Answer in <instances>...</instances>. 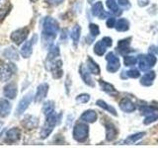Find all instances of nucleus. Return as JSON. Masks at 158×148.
I'll return each instance as SVG.
<instances>
[{
	"mask_svg": "<svg viewBox=\"0 0 158 148\" xmlns=\"http://www.w3.org/2000/svg\"><path fill=\"white\" fill-rule=\"evenodd\" d=\"M59 30V25L56 19L52 17L44 18L43 23V41L44 43H52L56 39Z\"/></svg>",
	"mask_w": 158,
	"mask_h": 148,
	"instance_id": "f257e3e1",
	"label": "nucleus"
},
{
	"mask_svg": "<svg viewBox=\"0 0 158 148\" xmlns=\"http://www.w3.org/2000/svg\"><path fill=\"white\" fill-rule=\"evenodd\" d=\"M89 136V127L86 123L78 122L73 127V138L78 142H84Z\"/></svg>",
	"mask_w": 158,
	"mask_h": 148,
	"instance_id": "f03ea898",
	"label": "nucleus"
},
{
	"mask_svg": "<svg viewBox=\"0 0 158 148\" xmlns=\"http://www.w3.org/2000/svg\"><path fill=\"white\" fill-rule=\"evenodd\" d=\"M138 65L141 71H147L149 70L151 67H153L157 62L156 57L151 53L148 54H140L137 58Z\"/></svg>",
	"mask_w": 158,
	"mask_h": 148,
	"instance_id": "7ed1b4c3",
	"label": "nucleus"
},
{
	"mask_svg": "<svg viewBox=\"0 0 158 148\" xmlns=\"http://www.w3.org/2000/svg\"><path fill=\"white\" fill-rule=\"evenodd\" d=\"M15 70L14 64L0 60V81L7 82L13 76Z\"/></svg>",
	"mask_w": 158,
	"mask_h": 148,
	"instance_id": "20e7f679",
	"label": "nucleus"
},
{
	"mask_svg": "<svg viewBox=\"0 0 158 148\" xmlns=\"http://www.w3.org/2000/svg\"><path fill=\"white\" fill-rule=\"evenodd\" d=\"M106 60H107V70L111 73L117 72L121 67V61L118 57L116 56L114 52H109L106 56Z\"/></svg>",
	"mask_w": 158,
	"mask_h": 148,
	"instance_id": "39448f33",
	"label": "nucleus"
},
{
	"mask_svg": "<svg viewBox=\"0 0 158 148\" xmlns=\"http://www.w3.org/2000/svg\"><path fill=\"white\" fill-rule=\"evenodd\" d=\"M112 44H113V41L111 38L104 37L101 41H99L95 43V46H94V52H95L97 56H102L105 54L107 47H112Z\"/></svg>",
	"mask_w": 158,
	"mask_h": 148,
	"instance_id": "423d86ee",
	"label": "nucleus"
},
{
	"mask_svg": "<svg viewBox=\"0 0 158 148\" xmlns=\"http://www.w3.org/2000/svg\"><path fill=\"white\" fill-rule=\"evenodd\" d=\"M28 36H29V29L21 28V29L16 30V31H14L11 34V36H10V39H11V41L14 43L21 44L24 41H26Z\"/></svg>",
	"mask_w": 158,
	"mask_h": 148,
	"instance_id": "0eeeda50",
	"label": "nucleus"
},
{
	"mask_svg": "<svg viewBox=\"0 0 158 148\" xmlns=\"http://www.w3.org/2000/svg\"><path fill=\"white\" fill-rule=\"evenodd\" d=\"M49 69L52 73L53 78L59 79L63 75V70H62V61L61 60H52L49 61Z\"/></svg>",
	"mask_w": 158,
	"mask_h": 148,
	"instance_id": "6e6552de",
	"label": "nucleus"
},
{
	"mask_svg": "<svg viewBox=\"0 0 158 148\" xmlns=\"http://www.w3.org/2000/svg\"><path fill=\"white\" fill-rule=\"evenodd\" d=\"M33 97L34 96L32 93H28L24 96V98H22V100L19 102V105L17 107V111H16L18 116L22 115V113H24V112L27 110L29 105L31 104V102L33 100Z\"/></svg>",
	"mask_w": 158,
	"mask_h": 148,
	"instance_id": "1a4fd4ad",
	"label": "nucleus"
},
{
	"mask_svg": "<svg viewBox=\"0 0 158 148\" xmlns=\"http://www.w3.org/2000/svg\"><path fill=\"white\" fill-rule=\"evenodd\" d=\"M20 137H21V130L17 127H12L11 130H9L6 132V135H5V142L6 143H12L17 142Z\"/></svg>",
	"mask_w": 158,
	"mask_h": 148,
	"instance_id": "9d476101",
	"label": "nucleus"
},
{
	"mask_svg": "<svg viewBox=\"0 0 158 148\" xmlns=\"http://www.w3.org/2000/svg\"><path fill=\"white\" fill-rule=\"evenodd\" d=\"M79 73H80V76L82 78V80L84 81V83L87 84V85L90 87L95 86V82H94V80L92 79L90 72H89V70H87V68H85V66H84L83 64H81L80 67H79Z\"/></svg>",
	"mask_w": 158,
	"mask_h": 148,
	"instance_id": "9b49d317",
	"label": "nucleus"
},
{
	"mask_svg": "<svg viewBox=\"0 0 158 148\" xmlns=\"http://www.w3.org/2000/svg\"><path fill=\"white\" fill-rule=\"evenodd\" d=\"M48 92V84L42 83L41 85H39L37 89V93H36V95H35V101L37 103L42 102L44 99L47 97Z\"/></svg>",
	"mask_w": 158,
	"mask_h": 148,
	"instance_id": "f8f14e48",
	"label": "nucleus"
},
{
	"mask_svg": "<svg viewBox=\"0 0 158 148\" xmlns=\"http://www.w3.org/2000/svg\"><path fill=\"white\" fill-rule=\"evenodd\" d=\"M120 109L125 113H132L136 110L135 105L128 98H123L120 102Z\"/></svg>",
	"mask_w": 158,
	"mask_h": 148,
	"instance_id": "ddd939ff",
	"label": "nucleus"
},
{
	"mask_svg": "<svg viewBox=\"0 0 158 148\" xmlns=\"http://www.w3.org/2000/svg\"><path fill=\"white\" fill-rule=\"evenodd\" d=\"M22 125L24 127H26L27 130H33V128H36L39 125V120L38 117H34V116H26L24 117V120L22 121Z\"/></svg>",
	"mask_w": 158,
	"mask_h": 148,
	"instance_id": "4468645a",
	"label": "nucleus"
},
{
	"mask_svg": "<svg viewBox=\"0 0 158 148\" xmlns=\"http://www.w3.org/2000/svg\"><path fill=\"white\" fill-rule=\"evenodd\" d=\"M37 38V36H34L33 39H30V41H27L23 44V47L21 48V56L24 58H29L32 56L33 52V43H34V39Z\"/></svg>",
	"mask_w": 158,
	"mask_h": 148,
	"instance_id": "2eb2a0df",
	"label": "nucleus"
},
{
	"mask_svg": "<svg viewBox=\"0 0 158 148\" xmlns=\"http://www.w3.org/2000/svg\"><path fill=\"white\" fill-rule=\"evenodd\" d=\"M105 127H106V139L108 141L114 140L117 137V134H118V130H117L116 126L114 125L112 122L107 121L106 125H105Z\"/></svg>",
	"mask_w": 158,
	"mask_h": 148,
	"instance_id": "dca6fc26",
	"label": "nucleus"
},
{
	"mask_svg": "<svg viewBox=\"0 0 158 148\" xmlns=\"http://www.w3.org/2000/svg\"><path fill=\"white\" fill-rule=\"evenodd\" d=\"M97 113L93 110H88L84 112L81 117H80V121H84V122H88V123H93L97 121Z\"/></svg>",
	"mask_w": 158,
	"mask_h": 148,
	"instance_id": "f3484780",
	"label": "nucleus"
},
{
	"mask_svg": "<svg viewBox=\"0 0 158 148\" xmlns=\"http://www.w3.org/2000/svg\"><path fill=\"white\" fill-rule=\"evenodd\" d=\"M11 104L6 99H0V117H6L11 112Z\"/></svg>",
	"mask_w": 158,
	"mask_h": 148,
	"instance_id": "a211bd4d",
	"label": "nucleus"
},
{
	"mask_svg": "<svg viewBox=\"0 0 158 148\" xmlns=\"http://www.w3.org/2000/svg\"><path fill=\"white\" fill-rule=\"evenodd\" d=\"M18 94L17 85L15 83H9L4 87V96L8 99H14Z\"/></svg>",
	"mask_w": 158,
	"mask_h": 148,
	"instance_id": "6ab92c4d",
	"label": "nucleus"
},
{
	"mask_svg": "<svg viewBox=\"0 0 158 148\" xmlns=\"http://www.w3.org/2000/svg\"><path fill=\"white\" fill-rule=\"evenodd\" d=\"M91 11H92V14L94 15V16L99 17L100 19H105V17L107 16V13L104 11L103 4L100 1L96 2L95 4L93 5Z\"/></svg>",
	"mask_w": 158,
	"mask_h": 148,
	"instance_id": "aec40b11",
	"label": "nucleus"
},
{
	"mask_svg": "<svg viewBox=\"0 0 158 148\" xmlns=\"http://www.w3.org/2000/svg\"><path fill=\"white\" fill-rule=\"evenodd\" d=\"M99 85H100L102 90L109 94V95H112V96H116L118 95V91L116 90V88L114 87L112 84L108 83L106 81H103V80H99Z\"/></svg>",
	"mask_w": 158,
	"mask_h": 148,
	"instance_id": "412c9836",
	"label": "nucleus"
},
{
	"mask_svg": "<svg viewBox=\"0 0 158 148\" xmlns=\"http://www.w3.org/2000/svg\"><path fill=\"white\" fill-rule=\"evenodd\" d=\"M155 72L154 71H148L143 75L140 79V84L142 86H151L153 84V80L155 79Z\"/></svg>",
	"mask_w": 158,
	"mask_h": 148,
	"instance_id": "4be33fe9",
	"label": "nucleus"
},
{
	"mask_svg": "<svg viewBox=\"0 0 158 148\" xmlns=\"http://www.w3.org/2000/svg\"><path fill=\"white\" fill-rule=\"evenodd\" d=\"M87 69L89 70V72L94 74V75H99L101 72V69L99 67L98 63L94 61L91 56H88L87 58Z\"/></svg>",
	"mask_w": 158,
	"mask_h": 148,
	"instance_id": "5701e85b",
	"label": "nucleus"
},
{
	"mask_svg": "<svg viewBox=\"0 0 158 148\" xmlns=\"http://www.w3.org/2000/svg\"><path fill=\"white\" fill-rule=\"evenodd\" d=\"M130 39H122L118 43V51H120L122 54H126L132 51V49L130 47Z\"/></svg>",
	"mask_w": 158,
	"mask_h": 148,
	"instance_id": "b1692460",
	"label": "nucleus"
},
{
	"mask_svg": "<svg viewBox=\"0 0 158 148\" xmlns=\"http://www.w3.org/2000/svg\"><path fill=\"white\" fill-rule=\"evenodd\" d=\"M96 105H97L98 107H100L101 109H103V110H105V111L109 112L110 113H112L113 116H115V117L118 116L117 111L115 110V108L112 107L111 105H109V104L106 103L105 101H103V100H98V101L96 102Z\"/></svg>",
	"mask_w": 158,
	"mask_h": 148,
	"instance_id": "393cba45",
	"label": "nucleus"
},
{
	"mask_svg": "<svg viewBox=\"0 0 158 148\" xmlns=\"http://www.w3.org/2000/svg\"><path fill=\"white\" fill-rule=\"evenodd\" d=\"M115 28L118 32H127L130 29V22L125 18H121L120 20L117 21Z\"/></svg>",
	"mask_w": 158,
	"mask_h": 148,
	"instance_id": "a878e982",
	"label": "nucleus"
},
{
	"mask_svg": "<svg viewBox=\"0 0 158 148\" xmlns=\"http://www.w3.org/2000/svg\"><path fill=\"white\" fill-rule=\"evenodd\" d=\"M144 135H145V132H137V133H135V134L127 136L126 139H125V141H123V143H125V144H133V143H135L136 141L140 140Z\"/></svg>",
	"mask_w": 158,
	"mask_h": 148,
	"instance_id": "bb28decb",
	"label": "nucleus"
},
{
	"mask_svg": "<svg viewBox=\"0 0 158 148\" xmlns=\"http://www.w3.org/2000/svg\"><path fill=\"white\" fill-rule=\"evenodd\" d=\"M80 34H81V28L79 25H75L73 27V29L71 30V33H70V36L72 41L74 42V43L77 44L79 42V39H80Z\"/></svg>",
	"mask_w": 158,
	"mask_h": 148,
	"instance_id": "cd10ccee",
	"label": "nucleus"
},
{
	"mask_svg": "<svg viewBox=\"0 0 158 148\" xmlns=\"http://www.w3.org/2000/svg\"><path fill=\"white\" fill-rule=\"evenodd\" d=\"M106 6L109 8L111 12L118 14L120 13V9H118V4L116 0H107L106 1Z\"/></svg>",
	"mask_w": 158,
	"mask_h": 148,
	"instance_id": "c85d7f7f",
	"label": "nucleus"
},
{
	"mask_svg": "<svg viewBox=\"0 0 158 148\" xmlns=\"http://www.w3.org/2000/svg\"><path fill=\"white\" fill-rule=\"evenodd\" d=\"M12 9V5L11 4H5L0 8V22L3 21V20L6 18L7 15L10 13Z\"/></svg>",
	"mask_w": 158,
	"mask_h": 148,
	"instance_id": "c756f323",
	"label": "nucleus"
},
{
	"mask_svg": "<svg viewBox=\"0 0 158 148\" xmlns=\"http://www.w3.org/2000/svg\"><path fill=\"white\" fill-rule=\"evenodd\" d=\"M59 56V48L58 47H52L49 48V52L48 54V60L52 61L53 59H56V57H57Z\"/></svg>",
	"mask_w": 158,
	"mask_h": 148,
	"instance_id": "7c9ffc66",
	"label": "nucleus"
},
{
	"mask_svg": "<svg viewBox=\"0 0 158 148\" xmlns=\"http://www.w3.org/2000/svg\"><path fill=\"white\" fill-rule=\"evenodd\" d=\"M54 111V104L52 101H48L44 104V107H43V112L44 115H48V113H51L52 112Z\"/></svg>",
	"mask_w": 158,
	"mask_h": 148,
	"instance_id": "2f4dec72",
	"label": "nucleus"
},
{
	"mask_svg": "<svg viewBox=\"0 0 158 148\" xmlns=\"http://www.w3.org/2000/svg\"><path fill=\"white\" fill-rule=\"evenodd\" d=\"M4 56L9 59H18V53L13 47H9L5 49Z\"/></svg>",
	"mask_w": 158,
	"mask_h": 148,
	"instance_id": "473e14b6",
	"label": "nucleus"
},
{
	"mask_svg": "<svg viewBox=\"0 0 158 148\" xmlns=\"http://www.w3.org/2000/svg\"><path fill=\"white\" fill-rule=\"evenodd\" d=\"M89 31H90L91 36L93 38H95L100 34V28H99L98 25L91 23V24H89Z\"/></svg>",
	"mask_w": 158,
	"mask_h": 148,
	"instance_id": "72a5a7b5",
	"label": "nucleus"
},
{
	"mask_svg": "<svg viewBox=\"0 0 158 148\" xmlns=\"http://www.w3.org/2000/svg\"><path fill=\"white\" fill-rule=\"evenodd\" d=\"M137 62V58L135 56H126L123 58V63H125L126 66H132Z\"/></svg>",
	"mask_w": 158,
	"mask_h": 148,
	"instance_id": "f704fd0d",
	"label": "nucleus"
},
{
	"mask_svg": "<svg viewBox=\"0 0 158 148\" xmlns=\"http://www.w3.org/2000/svg\"><path fill=\"white\" fill-rule=\"evenodd\" d=\"M158 120V115H156V113H150L149 116H147L145 118H144V121H143V125H150V123L152 122H154L155 121Z\"/></svg>",
	"mask_w": 158,
	"mask_h": 148,
	"instance_id": "c9c22d12",
	"label": "nucleus"
},
{
	"mask_svg": "<svg viewBox=\"0 0 158 148\" xmlns=\"http://www.w3.org/2000/svg\"><path fill=\"white\" fill-rule=\"evenodd\" d=\"M90 100V95L88 94H80L76 97V102L79 104H85Z\"/></svg>",
	"mask_w": 158,
	"mask_h": 148,
	"instance_id": "e433bc0d",
	"label": "nucleus"
},
{
	"mask_svg": "<svg viewBox=\"0 0 158 148\" xmlns=\"http://www.w3.org/2000/svg\"><path fill=\"white\" fill-rule=\"evenodd\" d=\"M127 74V77H130V78H138L140 76V72L138 69H131L127 72H125Z\"/></svg>",
	"mask_w": 158,
	"mask_h": 148,
	"instance_id": "4c0bfd02",
	"label": "nucleus"
},
{
	"mask_svg": "<svg viewBox=\"0 0 158 148\" xmlns=\"http://www.w3.org/2000/svg\"><path fill=\"white\" fill-rule=\"evenodd\" d=\"M116 24H117V20H116L115 17H109V19L107 20V22H106L107 27L110 28V29L116 27Z\"/></svg>",
	"mask_w": 158,
	"mask_h": 148,
	"instance_id": "58836bf2",
	"label": "nucleus"
},
{
	"mask_svg": "<svg viewBox=\"0 0 158 148\" xmlns=\"http://www.w3.org/2000/svg\"><path fill=\"white\" fill-rule=\"evenodd\" d=\"M140 112L143 113H152L153 112H154V109L149 107V106H144V107L142 106L140 108Z\"/></svg>",
	"mask_w": 158,
	"mask_h": 148,
	"instance_id": "ea45409f",
	"label": "nucleus"
},
{
	"mask_svg": "<svg viewBox=\"0 0 158 148\" xmlns=\"http://www.w3.org/2000/svg\"><path fill=\"white\" fill-rule=\"evenodd\" d=\"M64 0H46V2L49 5H52V6H57V5H60Z\"/></svg>",
	"mask_w": 158,
	"mask_h": 148,
	"instance_id": "a19ab883",
	"label": "nucleus"
},
{
	"mask_svg": "<svg viewBox=\"0 0 158 148\" xmlns=\"http://www.w3.org/2000/svg\"><path fill=\"white\" fill-rule=\"evenodd\" d=\"M118 4L123 7L130 6V0H118Z\"/></svg>",
	"mask_w": 158,
	"mask_h": 148,
	"instance_id": "79ce46f5",
	"label": "nucleus"
},
{
	"mask_svg": "<svg viewBox=\"0 0 158 148\" xmlns=\"http://www.w3.org/2000/svg\"><path fill=\"white\" fill-rule=\"evenodd\" d=\"M137 4L140 7H145L149 4V0H137Z\"/></svg>",
	"mask_w": 158,
	"mask_h": 148,
	"instance_id": "37998d69",
	"label": "nucleus"
},
{
	"mask_svg": "<svg viewBox=\"0 0 158 148\" xmlns=\"http://www.w3.org/2000/svg\"><path fill=\"white\" fill-rule=\"evenodd\" d=\"M94 1H95V0H88V2H89V3H93Z\"/></svg>",
	"mask_w": 158,
	"mask_h": 148,
	"instance_id": "c03bdc74",
	"label": "nucleus"
},
{
	"mask_svg": "<svg viewBox=\"0 0 158 148\" xmlns=\"http://www.w3.org/2000/svg\"><path fill=\"white\" fill-rule=\"evenodd\" d=\"M31 1H32V2H37L38 0H31Z\"/></svg>",
	"mask_w": 158,
	"mask_h": 148,
	"instance_id": "a18cd8bd",
	"label": "nucleus"
},
{
	"mask_svg": "<svg viewBox=\"0 0 158 148\" xmlns=\"http://www.w3.org/2000/svg\"><path fill=\"white\" fill-rule=\"evenodd\" d=\"M1 126H2V122L0 121V128H1Z\"/></svg>",
	"mask_w": 158,
	"mask_h": 148,
	"instance_id": "49530a36",
	"label": "nucleus"
},
{
	"mask_svg": "<svg viewBox=\"0 0 158 148\" xmlns=\"http://www.w3.org/2000/svg\"><path fill=\"white\" fill-rule=\"evenodd\" d=\"M157 51V53H158V47H157V51Z\"/></svg>",
	"mask_w": 158,
	"mask_h": 148,
	"instance_id": "de8ad7c7",
	"label": "nucleus"
}]
</instances>
